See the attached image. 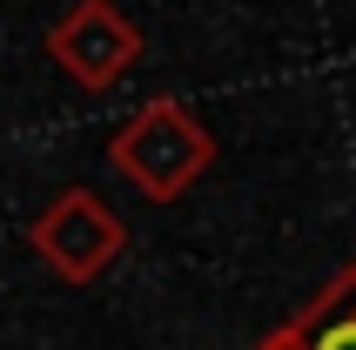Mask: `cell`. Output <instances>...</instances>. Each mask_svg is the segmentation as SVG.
<instances>
[{"mask_svg": "<svg viewBox=\"0 0 356 350\" xmlns=\"http://www.w3.org/2000/svg\"><path fill=\"white\" fill-rule=\"evenodd\" d=\"M316 350H356V324H337V330L323 337V344H316Z\"/></svg>", "mask_w": 356, "mask_h": 350, "instance_id": "1", "label": "cell"}]
</instances>
